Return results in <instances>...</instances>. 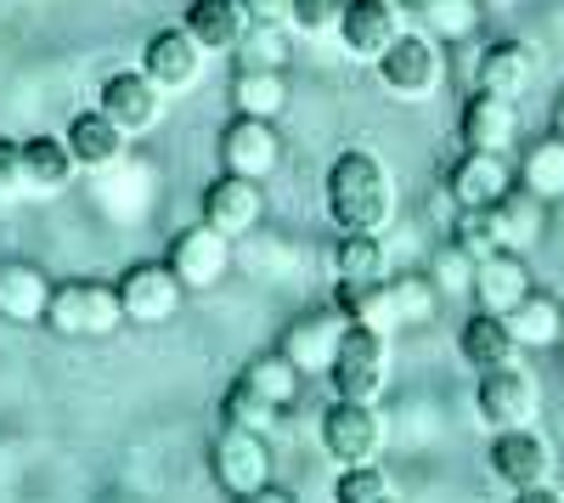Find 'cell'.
I'll use <instances>...</instances> for the list:
<instances>
[{
  "label": "cell",
  "mask_w": 564,
  "mask_h": 503,
  "mask_svg": "<svg viewBox=\"0 0 564 503\" xmlns=\"http://www.w3.org/2000/svg\"><path fill=\"white\" fill-rule=\"evenodd\" d=\"M220 419L226 425H243V430H260V436H271V425L282 419L271 402H260L254 390H243L238 379H231V390H226V402H220Z\"/></svg>",
  "instance_id": "cell-38"
},
{
  "label": "cell",
  "mask_w": 564,
  "mask_h": 503,
  "mask_svg": "<svg viewBox=\"0 0 564 503\" xmlns=\"http://www.w3.org/2000/svg\"><path fill=\"white\" fill-rule=\"evenodd\" d=\"M74 159L63 148V136H29L23 142V193L29 199H63L74 188Z\"/></svg>",
  "instance_id": "cell-24"
},
{
  "label": "cell",
  "mask_w": 564,
  "mask_h": 503,
  "mask_svg": "<svg viewBox=\"0 0 564 503\" xmlns=\"http://www.w3.org/2000/svg\"><path fill=\"white\" fill-rule=\"evenodd\" d=\"M170 271L181 278L186 295H209L226 283V271H231V238H220L209 221L198 226H181V233L170 238Z\"/></svg>",
  "instance_id": "cell-11"
},
{
  "label": "cell",
  "mask_w": 564,
  "mask_h": 503,
  "mask_svg": "<svg viewBox=\"0 0 564 503\" xmlns=\"http://www.w3.org/2000/svg\"><path fill=\"white\" fill-rule=\"evenodd\" d=\"M372 68H379L384 97H395V103H430L435 90L446 85V45L430 29H406Z\"/></svg>",
  "instance_id": "cell-3"
},
{
  "label": "cell",
  "mask_w": 564,
  "mask_h": 503,
  "mask_svg": "<svg viewBox=\"0 0 564 503\" xmlns=\"http://www.w3.org/2000/svg\"><path fill=\"white\" fill-rule=\"evenodd\" d=\"M531 289H536V283H531V260H525V255L497 249V255L475 260V306H480V311L508 317Z\"/></svg>",
  "instance_id": "cell-22"
},
{
  "label": "cell",
  "mask_w": 564,
  "mask_h": 503,
  "mask_svg": "<svg viewBox=\"0 0 564 503\" xmlns=\"http://www.w3.org/2000/svg\"><path fill=\"white\" fill-rule=\"evenodd\" d=\"M542 414V385L525 362H502V368H486L475 385V419L497 436V430H525Z\"/></svg>",
  "instance_id": "cell-4"
},
{
  "label": "cell",
  "mask_w": 564,
  "mask_h": 503,
  "mask_svg": "<svg viewBox=\"0 0 564 503\" xmlns=\"http://www.w3.org/2000/svg\"><path fill=\"white\" fill-rule=\"evenodd\" d=\"M12 199H29L23 193V142L0 136V204H12Z\"/></svg>",
  "instance_id": "cell-41"
},
{
  "label": "cell",
  "mask_w": 564,
  "mask_h": 503,
  "mask_svg": "<svg viewBox=\"0 0 564 503\" xmlns=\"http://www.w3.org/2000/svg\"><path fill=\"white\" fill-rule=\"evenodd\" d=\"M327 271H334V283H384L390 249L379 233H339L334 249H327Z\"/></svg>",
  "instance_id": "cell-25"
},
{
  "label": "cell",
  "mask_w": 564,
  "mask_h": 503,
  "mask_svg": "<svg viewBox=\"0 0 564 503\" xmlns=\"http://www.w3.org/2000/svg\"><path fill=\"white\" fill-rule=\"evenodd\" d=\"M345 311L339 306H316V311H300L289 329H282L276 351L294 362V368L305 379H327V368H334V356H339V340H345Z\"/></svg>",
  "instance_id": "cell-10"
},
{
  "label": "cell",
  "mask_w": 564,
  "mask_h": 503,
  "mask_svg": "<svg viewBox=\"0 0 564 503\" xmlns=\"http://www.w3.org/2000/svg\"><path fill=\"white\" fill-rule=\"evenodd\" d=\"M547 130L564 136V90H558V103H553V114H547Z\"/></svg>",
  "instance_id": "cell-45"
},
{
  "label": "cell",
  "mask_w": 564,
  "mask_h": 503,
  "mask_svg": "<svg viewBox=\"0 0 564 503\" xmlns=\"http://www.w3.org/2000/svg\"><path fill=\"white\" fill-rule=\"evenodd\" d=\"M345 18V0H294V34L322 40V34H339Z\"/></svg>",
  "instance_id": "cell-40"
},
{
  "label": "cell",
  "mask_w": 564,
  "mask_h": 503,
  "mask_svg": "<svg viewBox=\"0 0 564 503\" xmlns=\"http://www.w3.org/2000/svg\"><path fill=\"white\" fill-rule=\"evenodd\" d=\"M327 385L345 402H379L384 385H390V334L350 323L345 340H339L334 368H327Z\"/></svg>",
  "instance_id": "cell-5"
},
{
  "label": "cell",
  "mask_w": 564,
  "mask_h": 503,
  "mask_svg": "<svg viewBox=\"0 0 564 503\" xmlns=\"http://www.w3.org/2000/svg\"><path fill=\"white\" fill-rule=\"evenodd\" d=\"M406 34V12L401 0H345V18H339V52L350 63H379L390 45Z\"/></svg>",
  "instance_id": "cell-12"
},
{
  "label": "cell",
  "mask_w": 564,
  "mask_h": 503,
  "mask_svg": "<svg viewBox=\"0 0 564 503\" xmlns=\"http://www.w3.org/2000/svg\"><path fill=\"white\" fill-rule=\"evenodd\" d=\"M231 503H300V497H294L289 486L271 481V486H260V492H249V497H231Z\"/></svg>",
  "instance_id": "cell-43"
},
{
  "label": "cell",
  "mask_w": 564,
  "mask_h": 503,
  "mask_svg": "<svg viewBox=\"0 0 564 503\" xmlns=\"http://www.w3.org/2000/svg\"><path fill=\"white\" fill-rule=\"evenodd\" d=\"M452 244L468 255V260H486L502 249V226H497V204L491 210H457L452 215Z\"/></svg>",
  "instance_id": "cell-36"
},
{
  "label": "cell",
  "mask_w": 564,
  "mask_h": 503,
  "mask_svg": "<svg viewBox=\"0 0 564 503\" xmlns=\"http://www.w3.org/2000/svg\"><path fill=\"white\" fill-rule=\"evenodd\" d=\"M486 464H491V475H497L508 492H525V486L553 481L558 452H553V441H547L536 425H525V430H497V436H491V452H486Z\"/></svg>",
  "instance_id": "cell-13"
},
{
  "label": "cell",
  "mask_w": 564,
  "mask_h": 503,
  "mask_svg": "<svg viewBox=\"0 0 564 503\" xmlns=\"http://www.w3.org/2000/svg\"><path fill=\"white\" fill-rule=\"evenodd\" d=\"M513 188H520V175H513L508 153H480V148H463L446 170V199L457 210H491L502 204Z\"/></svg>",
  "instance_id": "cell-14"
},
{
  "label": "cell",
  "mask_w": 564,
  "mask_h": 503,
  "mask_svg": "<svg viewBox=\"0 0 564 503\" xmlns=\"http://www.w3.org/2000/svg\"><path fill=\"white\" fill-rule=\"evenodd\" d=\"M480 7H486V12H502V7H513V0H480Z\"/></svg>",
  "instance_id": "cell-46"
},
{
  "label": "cell",
  "mask_w": 564,
  "mask_h": 503,
  "mask_svg": "<svg viewBox=\"0 0 564 503\" xmlns=\"http://www.w3.org/2000/svg\"><path fill=\"white\" fill-rule=\"evenodd\" d=\"M457 136H463V148L513 153V142H520V103L491 97V90H468V103L457 114Z\"/></svg>",
  "instance_id": "cell-19"
},
{
  "label": "cell",
  "mask_w": 564,
  "mask_h": 503,
  "mask_svg": "<svg viewBox=\"0 0 564 503\" xmlns=\"http://www.w3.org/2000/svg\"><path fill=\"white\" fill-rule=\"evenodd\" d=\"M45 329L57 340H108L124 329V300L119 283L102 278H68L52 289V306H45Z\"/></svg>",
  "instance_id": "cell-2"
},
{
  "label": "cell",
  "mask_w": 564,
  "mask_h": 503,
  "mask_svg": "<svg viewBox=\"0 0 564 503\" xmlns=\"http://www.w3.org/2000/svg\"><path fill=\"white\" fill-rule=\"evenodd\" d=\"M334 503H401V492L379 464H356V470H339Z\"/></svg>",
  "instance_id": "cell-37"
},
{
  "label": "cell",
  "mask_w": 564,
  "mask_h": 503,
  "mask_svg": "<svg viewBox=\"0 0 564 503\" xmlns=\"http://www.w3.org/2000/svg\"><path fill=\"white\" fill-rule=\"evenodd\" d=\"M508 334H513V345L520 351H558V334H564V306L553 300V295H542V289H531L520 306H513L508 317Z\"/></svg>",
  "instance_id": "cell-28"
},
{
  "label": "cell",
  "mask_w": 564,
  "mask_h": 503,
  "mask_svg": "<svg viewBox=\"0 0 564 503\" xmlns=\"http://www.w3.org/2000/svg\"><path fill=\"white\" fill-rule=\"evenodd\" d=\"M130 142H135V136H124L102 108H79V114L63 125V148H68L74 170H85V175H108V170L130 153Z\"/></svg>",
  "instance_id": "cell-18"
},
{
  "label": "cell",
  "mask_w": 564,
  "mask_h": 503,
  "mask_svg": "<svg viewBox=\"0 0 564 503\" xmlns=\"http://www.w3.org/2000/svg\"><path fill=\"white\" fill-rule=\"evenodd\" d=\"M322 204H327V221H334L339 233H384L390 215H395V188H390L384 159L372 148H345L327 164Z\"/></svg>",
  "instance_id": "cell-1"
},
{
  "label": "cell",
  "mask_w": 564,
  "mask_h": 503,
  "mask_svg": "<svg viewBox=\"0 0 564 503\" xmlns=\"http://www.w3.org/2000/svg\"><path fill=\"white\" fill-rule=\"evenodd\" d=\"M423 29H430L441 45H463V40H475V29H480V18H486V7L480 0H423Z\"/></svg>",
  "instance_id": "cell-34"
},
{
  "label": "cell",
  "mask_w": 564,
  "mask_h": 503,
  "mask_svg": "<svg viewBox=\"0 0 564 503\" xmlns=\"http://www.w3.org/2000/svg\"><path fill=\"white\" fill-rule=\"evenodd\" d=\"M198 221H209L220 238H249L260 233V221H265V181H243V175H209L204 181V193H198Z\"/></svg>",
  "instance_id": "cell-8"
},
{
  "label": "cell",
  "mask_w": 564,
  "mask_h": 503,
  "mask_svg": "<svg viewBox=\"0 0 564 503\" xmlns=\"http://www.w3.org/2000/svg\"><path fill=\"white\" fill-rule=\"evenodd\" d=\"M558 362H564V334H558Z\"/></svg>",
  "instance_id": "cell-47"
},
{
  "label": "cell",
  "mask_w": 564,
  "mask_h": 503,
  "mask_svg": "<svg viewBox=\"0 0 564 503\" xmlns=\"http://www.w3.org/2000/svg\"><path fill=\"white\" fill-rule=\"evenodd\" d=\"M294 29H271V23H249L243 45L231 57H238V68H265V74H289L294 63V45H289Z\"/></svg>",
  "instance_id": "cell-35"
},
{
  "label": "cell",
  "mask_w": 564,
  "mask_h": 503,
  "mask_svg": "<svg viewBox=\"0 0 564 503\" xmlns=\"http://www.w3.org/2000/svg\"><path fill=\"white\" fill-rule=\"evenodd\" d=\"M334 306L345 311V323L395 334V306H390V278L384 283H334Z\"/></svg>",
  "instance_id": "cell-33"
},
{
  "label": "cell",
  "mask_w": 564,
  "mask_h": 503,
  "mask_svg": "<svg viewBox=\"0 0 564 503\" xmlns=\"http://www.w3.org/2000/svg\"><path fill=\"white\" fill-rule=\"evenodd\" d=\"M457 356H463L475 374H486V368H502V362H520V345H513V334H508L502 317L475 311V317L457 329Z\"/></svg>",
  "instance_id": "cell-27"
},
{
  "label": "cell",
  "mask_w": 564,
  "mask_h": 503,
  "mask_svg": "<svg viewBox=\"0 0 564 503\" xmlns=\"http://www.w3.org/2000/svg\"><path fill=\"white\" fill-rule=\"evenodd\" d=\"M497 226H502V249L525 255V249H536V244H542L547 204H542V199H531L525 188H513V193L497 204Z\"/></svg>",
  "instance_id": "cell-31"
},
{
  "label": "cell",
  "mask_w": 564,
  "mask_h": 503,
  "mask_svg": "<svg viewBox=\"0 0 564 503\" xmlns=\"http://www.w3.org/2000/svg\"><path fill=\"white\" fill-rule=\"evenodd\" d=\"M231 108L249 119H282L289 114V74L238 68V79H231Z\"/></svg>",
  "instance_id": "cell-30"
},
{
  "label": "cell",
  "mask_w": 564,
  "mask_h": 503,
  "mask_svg": "<svg viewBox=\"0 0 564 503\" xmlns=\"http://www.w3.org/2000/svg\"><path fill=\"white\" fill-rule=\"evenodd\" d=\"M181 29L204 45V57H231L243 45V34H249V18H243L238 0H193L186 18H181Z\"/></svg>",
  "instance_id": "cell-23"
},
{
  "label": "cell",
  "mask_w": 564,
  "mask_h": 503,
  "mask_svg": "<svg viewBox=\"0 0 564 503\" xmlns=\"http://www.w3.org/2000/svg\"><path fill=\"white\" fill-rule=\"evenodd\" d=\"M430 278H435L441 300H446V295H475V260H468L457 244H446V249L435 255V266H430Z\"/></svg>",
  "instance_id": "cell-39"
},
{
  "label": "cell",
  "mask_w": 564,
  "mask_h": 503,
  "mask_svg": "<svg viewBox=\"0 0 564 503\" xmlns=\"http://www.w3.org/2000/svg\"><path fill=\"white\" fill-rule=\"evenodd\" d=\"M238 385H243V390H254L260 402H271L276 414H289V407L300 402V390H305V374H300L282 351H254V356L243 362Z\"/></svg>",
  "instance_id": "cell-26"
},
{
  "label": "cell",
  "mask_w": 564,
  "mask_h": 503,
  "mask_svg": "<svg viewBox=\"0 0 564 503\" xmlns=\"http://www.w3.org/2000/svg\"><path fill=\"white\" fill-rule=\"evenodd\" d=\"M249 23H271V29H294V0H238Z\"/></svg>",
  "instance_id": "cell-42"
},
{
  "label": "cell",
  "mask_w": 564,
  "mask_h": 503,
  "mask_svg": "<svg viewBox=\"0 0 564 503\" xmlns=\"http://www.w3.org/2000/svg\"><path fill=\"white\" fill-rule=\"evenodd\" d=\"M390 306H395V329H423L441 311V289L430 271H390Z\"/></svg>",
  "instance_id": "cell-32"
},
{
  "label": "cell",
  "mask_w": 564,
  "mask_h": 503,
  "mask_svg": "<svg viewBox=\"0 0 564 503\" xmlns=\"http://www.w3.org/2000/svg\"><path fill=\"white\" fill-rule=\"evenodd\" d=\"M536 79V52L525 40H513V34H497L480 45V57H475V90H491V97H508V103H520L525 90Z\"/></svg>",
  "instance_id": "cell-20"
},
{
  "label": "cell",
  "mask_w": 564,
  "mask_h": 503,
  "mask_svg": "<svg viewBox=\"0 0 564 503\" xmlns=\"http://www.w3.org/2000/svg\"><path fill=\"white\" fill-rule=\"evenodd\" d=\"M119 300H124V323L164 329L170 317H181L186 289L170 271V260H135V266H124V278H119Z\"/></svg>",
  "instance_id": "cell-9"
},
{
  "label": "cell",
  "mask_w": 564,
  "mask_h": 503,
  "mask_svg": "<svg viewBox=\"0 0 564 503\" xmlns=\"http://www.w3.org/2000/svg\"><path fill=\"white\" fill-rule=\"evenodd\" d=\"M513 503H564V492H558L553 481H542V486H525V492H513Z\"/></svg>",
  "instance_id": "cell-44"
},
{
  "label": "cell",
  "mask_w": 564,
  "mask_h": 503,
  "mask_svg": "<svg viewBox=\"0 0 564 503\" xmlns=\"http://www.w3.org/2000/svg\"><path fill=\"white\" fill-rule=\"evenodd\" d=\"M52 278L34 260H0V323L12 329H45V306H52Z\"/></svg>",
  "instance_id": "cell-21"
},
{
  "label": "cell",
  "mask_w": 564,
  "mask_h": 503,
  "mask_svg": "<svg viewBox=\"0 0 564 503\" xmlns=\"http://www.w3.org/2000/svg\"><path fill=\"white\" fill-rule=\"evenodd\" d=\"M209 475L226 497H249L271 486V441L243 425H220V436L209 441Z\"/></svg>",
  "instance_id": "cell-6"
},
{
  "label": "cell",
  "mask_w": 564,
  "mask_h": 503,
  "mask_svg": "<svg viewBox=\"0 0 564 503\" xmlns=\"http://www.w3.org/2000/svg\"><path fill=\"white\" fill-rule=\"evenodd\" d=\"M97 108H102L124 136H148V130L164 119V90L141 74V68H113V74L97 85Z\"/></svg>",
  "instance_id": "cell-16"
},
{
  "label": "cell",
  "mask_w": 564,
  "mask_h": 503,
  "mask_svg": "<svg viewBox=\"0 0 564 503\" xmlns=\"http://www.w3.org/2000/svg\"><path fill=\"white\" fill-rule=\"evenodd\" d=\"M141 74H148L164 97H181V90H193L198 74H204V45L181 23H164V29L148 34V45H141Z\"/></svg>",
  "instance_id": "cell-15"
},
{
  "label": "cell",
  "mask_w": 564,
  "mask_h": 503,
  "mask_svg": "<svg viewBox=\"0 0 564 503\" xmlns=\"http://www.w3.org/2000/svg\"><path fill=\"white\" fill-rule=\"evenodd\" d=\"M513 175H520V188H525L531 199L558 204V199H564V136H553V130H547V136H536Z\"/></svg>",
  "instance_id": "cell-29"
},
{
  "label": "cell",
  "mask_w": 564,
  "mask_h": 503,
  "mask_svg": "<svg viewBox=\"0 0 564 503\" xmlns=\"http://www.w3.org/2000/svg\"><path fill=\"white\" fill-rule=\"evenodd\" d=\"M322 452H327L339 470L379 464V452H384V419H379V407L334 396V407L322 414Z\"/></svg>",
  "instance_id": "cell-7"
},
{
  "label": "cell",
  "mask_w": 564,
  "mask_h": 503,
  "mask_svg": "<svg viewBox=\"0 0 564 503\" xmlns=\"http://www.w3.org/2000/svg\"><path fill=\"white\" fill-rule=\"evenodd\" d=\"M412 7H423V0H412Z\"/></svg>",
  "instance_id": "cell-48"
},
{
  "label": "cell",
  "mask_w": 564,
  "mask_h": 503,
  "mask_svg": "<svg viewBox=\"0 0 564 503\" xmlns=\"http://www.w3.org/2000/svg\"><path fill=\"white\" fill-rule=\"evenodd\" d=\"M276 164H282L276 119H249V114H238V119L220 130V170L243 175V181H271Z\"/></svg>",
  "instance_id": "cell-17"
}]
</instances>
